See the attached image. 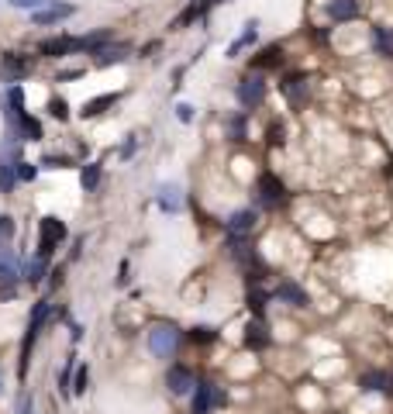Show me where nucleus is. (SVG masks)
Listing matches in <instances>:
<instances>
[{"label":"nucleus","instance_id":"f257e3e1","mask_svg":"<svg viewBox=\"0 0 393 414\" xmlns=\"http://www.w3.org/2000/svg\"><path fill=\"white\" fill-rule=\"evenodd\" d=\"M114 39L111 32H93V35H59V39H45L39 45L41 55H52V59H62V55H73V52H104L107 41Z\"/></svg>","mask_w":393,"mask_h":414},{"label":"nucleus","instance_id":"f03ea898","mask_svg":"<svg viewBox=\"0 0 393 414\" xmlns=\"http://www.w3.org/2000/svg\"><path fill=\"white\" fill-rule=\"evenodd\" d=\"M48 321V300H39L32 307V318H28V328H25V342H21V359H18V376L25 380L28 376V359H32V345L39 342L41 328Z\"/></svg>","mask_w":393,"mask_h":414},{"label":"nucleus","instance_id":"7ed1b4c3","mask_svg":"<svg viewBox=\"0 0 393 414\" xmlns=\"http://www.w3.org/2000/svg\"><path fill=\"white\" fill-rule=\"evenodd\" d=\"M66 235H69L66 221H59L55 214H45L39 221V259H52V252L66 242Z\"/></svg>","mask_w":393,"mask_h":414},{"label":"nucleus","instance_id":"20e7f679","mask_svg":"<svg viewBox=\"0 0 393 414\" xmlns=\"http://www.w3.org/2000/svg\"><path fill=\"white\" fill-rule=\"evenodd\" d=\"M255 194H259V207H266V211H276V207L286 201V187H283V180L276 173H259Z\"/></svg>","mask_w":393,"mask_h":414},{"label":"nucleus","instance_id":"39448f33","mask_svg":"<svg viewBox=\"0 0 393 414\" xmlns=\"http://www.w3.org/2000/svg\"><path fill=\"white\" fill-rule=\"evenodd\" d=\"M176 345H180V328L173 321H162V325H156V328L149 331V349H152V356H159V359H169L176 352Z\"/></svg>","mask_w":393,"mask_h":414},{"label":"nucleus","instance_id":"423d86ee","mask_svg":"<svg viewBox=\"0 0 393 414\" xmlns=\"http://www.w3.org/2000/svg\"><path fill=\"white\" fill-rule=\"evenodd\" d=\"M235 97L245 111H255V107L266 100V80H262L259 73H245L241 83L235 86Z\"/></svg>","mask_w":393,"mask_h":414},{"label":"nucleus","instance_id":"0eeeda50","mask_svg":"<svg viewBox=\"0 0 393 414\" xmlns=\"http://www.w3.org/2000/svg\"><path fill=\"white\" fill-rule=\"evenodd\" d=\"M32 69H35V62L18 55V52H4V59H0V80L11 83V86H18L25 76H32Z\"/></svg>","mask_w":393,"mask_h":414},{"label":"nucleus","instance_id":"6e6552de","mask_svg":"<svg viewBox=\"0 0 393 414\" xmlns=\"http://www.w3.org/2000/svg\"><path fill=\"white\" fill-rule=\"evenodd\" d=\"M225 401H228L225 387L204 380V383H196V390H194V414H207L211 408H225Z\"/></svg>","mask_w":393,"mask_h":414},{"label":"nucleus","instance_id":"1a4fd4ad","mask_svg":"<svg viewBox=\"0 0 393 414\" xmlns=\"http://www.w3.org/2000/svg\"><path fill=\"white\" fill-rule=\"evenodd\" d=\"M166 387L173 397H190L196 390V376L190 366H169L166 370Z\"/></svg>","mask_w":393,"mask_h":414},{"label":"nucleus","instance_id":"9d476101","mask_svg":"<svg viewBox=\"0 0 393 414\" xmlns=\"http://www.w3.org/2000/svg\"><path fill=\"white\" fill-rule=\"evenodd\" d=\"M255 221H259V214H255L252 207H241V211H235V214L225 221V228H228L232 239H245V235L255 232Z\"/></svg>","mask_w":393,"mask_h":414},{"label":"nucleus","instance_id":"9b49d317","mask_svg":"<svg viewBox=\"0 0 393 414\" xmlns=\"http://www.w3.org/2000/svg\"><path fill=\"white\" fill-rule=\"evenodd\" d=\"M245 349H252V352H259V349H266L273 338H269V328H266V321L262 318H248V325H245Z\"/></svg>","mask_w":393,"mask_h":414},{"label":"nucleus","instance_id":"f8f14e48","mask_svg":"<svg viewBox=\"0 0 393 414\" xmlns=\"http://www.w3.org/2000/svg\"><path fill=\"white\" fill-rule=\"evenodd\" d=\"M273 297H279L283 304H293V307H307V293H304V287H297L293 280H279Z\"/></svg>","mask_w":393,"mask_h":414},{"label":"nucleus","instance_id":"ddd939ff","mask_svg":"<svg viewBox=\"0 0 393 414\" xmlns=\"http://www.w3.org/2000/svg\"><path fill=\"white\" fill-rule=\"evenodd\" d=\"M73 14H76L73 4H55V7H48V11H35L32 21H35V25H55V21H66V18H73Z\"/></svg>","mask_w":393,"mask_h":414},{"label":"nucleus","instance_id":"4468645a","mask_svg":"<svg viewBox=\"0 0 393 414\" xmlns=\"http://www.w3.org/2000/svg\"><path fill=\"white\" fill-rule=\"evenodd\" d=\"M118 104V93H100V97H93V100H86L83 107H79V118L86 121V118H100L107 107H114Z\"/></svg>","mask_w":393,"mask_h":414},{"label":"nucleus","instance_id":"2eb2a0df","mask_svg":"<svg viewBox=\"0 0 393 414\" xmlns=\"http://www.w3.org/2000/svg\"><path fill=\"white\" fill-rule=\"evenodd\" d=\"M18 280H21V269H18V259H14V252L0 246V283L14 287Z\"/></svg>","mask_w":393,"mask_h":414},{"label":"nucleus","instance_id":"dca6fc26","mask_svg":"<svg viewBox=\"0 0 393 414\" xmlns=\"http://www.w3.org/2000/svg\"><path fill=\"white\" fill-rule=\"evenodd\" d=\"M324 11H328L331 21H355L359 18V0H331Z\"/></svg>","mask_w":393,"mask_h":414},{"label":"nucleus","instance_id":"f3484780","mask_svg":"<svg viewBox=\"0 0 393 414\" xmlns=\"http://www.w3.org/2000/svg\"><path fill=\"white\" fill-rule=\"evenodd\" d=\"M283 66V48L279 45H266L255 59H252V69H279Z\"/></svg>","mask_w":393,"mask_h":414},{"label":"nucleus","instance_id":"a211bd4d","mask_svg":"<svg viewBox=\"0 0 393 414\" xmlns=\"http://www.w3.org/2000/svg\"><path fill=\"white\" fill-rule=\"evenodd\" d=\"M255 28H259V21H248V25H245V32H241V35H238V39L228 45V59H235L241 48L255 45V39H259V32H255Z\"/></svg>","mask_w":393,"mask_h":414},{"label":"nucleus","instance_id":"6ab92c4d","mask_svg":"<svg viewBox=\"0 0 393 414\" xmlns=\"http://www.w3.org/2000/svg\"><path fill=\"white\" fill-rule=\"evenodd\" d=\"M45 262H48V259H39V255H35V259H28V262L21 266V280H25V283H32V287H39L41 276H45V269H48Z\"/></svg>","mask_w":393,"mask_h":414},{"label":"nucleus","instance_id":"aec40b11","mask_svg":"<svg viewBox=\"0 0 393 414\" xmlns=\"http://www.w3.org/2000/svg\"><path fill=\"white\" fill-rule=\"evenodd\" d=\"M359 387H362V390H380V394H390V390H393V380L387 376V373H362Z\"/></svg>","mask_w":393,"mask_h":414},{"label":"nucleus","instance_id":"412c9836","mask_svg":"<svg viewBox=\"0 0 393 414\" xmlns=\"http://www.w3.org/2000/svg\"><path fill=\"white\" fill-rule=\"evenodd\" d=\"M100 169H104L100 163H86L79 169V187H83L86 194H93V190L100 187Z\"/></svg>","mask_w":393,"mask_h":414},{"label":"nucleus","instance_id":"4be33fe9","mask_svg":"<svg viewBox=\"0 0 393 414\" xmlns=\"http://www.w3.org/2000/svg\"><path fill=\"white\" fill-rule=\"evenodd\" d=\"M159 211H166V214H176L180 211V190L176 187H159Z\"/></svg>","mask_w":393,"mask_h":414},{"label":"nucleus","instance_id":"5701e85b","mask_svg":"<svg viewBox=\"0 0 393 414\" xmlns=\"http://www.w3.org/2000/svg\"><path fill=\"white\" fill-rule=\"evenodd\" d=\"M283 90H286V97H290L293 104H304V100H307V80H304V76H290V80L283 83Z\"/></svg>","mask_w":393,"mask_h":414},{"label":"nucleus","instance_id":"b1692460","mask_svg":"<svg viewBox=\"0 0 393 414\" xmlns=\"http://www.w3.org/2000/svg\"><path fill=\"white\" fill-rule=\"evenodd\" d=\"M18 183V169L11 163H0V194H11Z\"/></svg>","mask_w":393,"mask_h":414},{"label":"nucleus","instance_id":"393cba45","mask_svg":"<svg viewBox=\"0 0 393 414\" xmlns=\"http://www.w3.org/2000/svg\"><path fill=\"white\" fill-rule=\"evenodd\" d=\"M266 300H269V293L266 290H248V311L255 314V318H262V307H266Z\"/></svg>","mask_w":393,"mask_h":414},{"label":"nucleus","instance_id":"a878e982","mask_svg":"<svg viewBox=\"0 0 393 414\" xmlns=\"http://www.w3.org/2000/svg\"><path fill=\"white\" fill-rule=\"evenodd\" d=\"M373 39H376V48L383 55H393V32L390 28H373Z\"/></svg>","mask_w":393,"mask_h":414},{"label":"nucleus","instance_id":"bb28decb","mask_svg":"<svg viewBox=\"0 0 393 414\" xmlns=\"http://www.w3.org/2000/svg\"><path fill=\"white\" fill-rule=\"evenodd\" d=\"M128 55H124V48H104V52H97V66L100 69H107L111 62H124Z\"/></svg>","mask_w":393,"mask_h":414},{"label":"nucleus","instance_id":"cd10ccee","mask_svg":"<svg viewBox=\"0 0 393 414\" xmlns=\"http://www.w3.org/2000/svg\"><path fill=\"white\" fill-rule=\"evenodd\" d=\"M41 169H66V166H73V159L69 156H55V152H45L39 159Z\"/></svg>","mask_w":393,"mask_h":414},{"label":"nucleus","instance_id":"c85d7f7f","mask_svg":"<svg viewBox=\"0 0 393 414\" xmlns=\"http://www.w3.org/2000/svg\"><path fill=\"white\" fill-rule=\"evenodd\" d=\"M90 387V366H76V376H73V397H83Z\"/></svg>","mask_w":393,"mask_h":414},{"label":"nucleus","instance_id":"c756f323","mask_svg":"<svg viewBox=\"0 0 393 414\" xmlns=\"http://www.w3.org/2000/svg\"><path fill=\"white\" fill-rule=\"evenodd\" d=\"M14 169H18V180H21V183H32V180L39 176L41 166H39V163H25V159H18V163H14Z\"/></svg>","mask_w":393,"mask_h":414},{"label":"nucleus","instance_id":"7c9ffc66","mask_svg":"<svg viewBox=\"0 0 393 414\" xmlns=\"http://www.w3.org/2000/svg\"><path fill=\"white\" fill-rule=\"evenodd\" d=\"M73 359H76V356H69L66 370L59 376V390H62V394H73V376H76V363H73Z\"/></svg>","mask_w":393,"mask_h":414},{"label":"nucleus","instance_id":"2f4dec72","mask_svg":"<svg viewBox=\"0 0 393 414\" xmlns=\"http://www.w3.org/2000/svg\"><path fill=\"white\" fill-rule=\"evenodd\" d=\"M48 114H52L55 121H69V104H66L62 97H52V100H48Z\"/></svg>","mask_w":393,"mask_h":414},{"label":"nucleus","instance_id":"473e14b6","mask_svg":"<svg viewBox=\"0 0 393 414\" xmlns=\"http://www.w3.org/2000/svg\"><path fill=\"white\" fill-rule=\"evenodd\" d=\"M14 232H18L14 218H11V214H0V246H7V242L14 239Z\"/></svg>","mask_w":393,"mask_h":414},{"label":"nucleus","instance_id":"72a5a7b5","mask_svg":"<svg viewBox=\"0 0 393 414\" xmlns=\"http://www.w3.org/2000/svg\"><path fill=\"white\" fill-rule=\"evenodd\" d=\"M228 128H232V138H235V142H245V114L228 118Z\"/></svg>","mask_w":393,"mask_h":414},{"label":"nucleus","instance_id":"f704fd0d","mask_svg":"<svg viewBox=\"0 0 393 414\" xmlns=\"http://www.w3.org/2000/svg\"><path fill=\"white\" fill-rule=\"evenodd\" d=\"M190 338H194V342H214V338H218V331L207 328V325H200V328L190 331Z\"/></svg>","mask_w":393,"mask_h":414},{"label":"nucleus","instance_id":"c9c22d12","mask_svg":"<svg viewBox=\"0 0 393 414\" xmlns=\"http://www.w3.org/2000/svg\"><path fill=\"white\" fill-rule=\"evenodd\" d=\"M18 414H35V401H32V394H21V397H18Z\"/></svg>","mask_w":393,"mask_h":414},{"label":"nucleus","instance_id":"e433bc0d","mask_svg":"<svg viewBox=\"0 0 393 414\" xmlns=\"http://www.w3.org/2000/svg\"><path fill=\"white\" fill-rule=\"evenodd\" d=\"M176 118L183 124H190L194 121V107H190V104H176Z\"/></svg>","mask_w":393,"mask_h":414},{"label":"nucleus","instance_id":"4c0bfd02","mask_svg":"<svg viewBox=\"0 0 393 414\" xmlns=\"http://www.w3.org/2000/svg\"><path fill=\"white\" fill-rule=\"evenodd\" d=\"M14 7H21V11H35V7H41V4H48V0H11Z\"/></svg>","mask_w":393,"mask_h":414},{"label":"nucleus","instance_id":"58836bf2","mask_svg":"<svg viewBox=\"0 0 393 414\" xmlns=\"http://www.w3.org/2000/svg\"><path fill=\"white\" fill-rule=\"evenodd\" d=\"M76 76H83V69H66V73H59V76H55V83H66V80H76Z\"/></svg>","mask_w":393,"mask_h":414},{"label":"nucleus","instance_id":"ea45409f","mask_svg":"<svg viewBox=\"0 0 393 414\" xmlns=\"http://www.w3.org/2000/svg\"><path fill=\"white\" fill-rule=\"evenodd\" d=\"M269 142H273V145L283 142V128H269Z\"/></svg>","mask_w":393,"mask_h":414},{"label":"nucleus","instance_id":"a19ab883","mask_svg":"<svg viewBox=\"0 0 393 414\" xmlns=\"http://www.w3.org/2000/svg\"><path fill=\"white\" fill-rule=\"evenodd\" d=\"M128 283V262H121V276H118V287H124Z\"/></svg>","mask_w":393,"mask_h":414},{"label":"nucleus","instance_id":"79ce46f5","mask_svg":"<svg viewBox=\"0 0 393 414\" xmlns=\"http://www.w3.org/2000/svg\"><path fill=\"white\" fill-rule=\"evenodd\" d=\"M135 152V135H128V142H124V156H131Z\"/></svg>","mask_w":393,"mask_h":414},{"label":"nucleus","instance_id":"37998d69","mask_svg":"<svg viewBox=\"0 0 393 414\" xmlns=\"http://www.w3.org/2000/svg\"><path fill=\"white\" fill-rule=\"evenodd\" d=\"M211 4H228V0H211Z\"/></svg>","mask_w":393,"mask_h":414}]
</instances>
